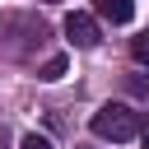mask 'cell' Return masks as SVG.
<instances>
[{
    "label": "cell",
    "instance_id": "obj_3",
    "mask_svg": "<svg viewBox=\"0 0 149 149\" xmlns=\"http://www.w3.org/2000/svg\"><path fill=\"white\" fill-rule=\"evenodd\" d=\"M93 9H98L107 23H130V19H135V5H130V0H93Z\"/></svg>",
    "mask_w": 149,
    "mask_h": 149
},
{
    "label": "cell",
    "instance_id": "obj_5",
    "mask_svg": "<svg viewBox=\"0 0 149 149\" xmlns=\"http://www.w3.org/2000/svg\"><path fill=\"white\" fill-rule=\"evenodd\" d=\"M130 56H135V65H149V33L130 37Z\"/></svg>",
    "mask_w": 149,
    "mask_h": 149
},
{
    "label": "cell",
    "instance_id": "obj_6",
    "mask_svg": "<svg viewBox=\"0 0 149 149\" xmlns=\"http://www.w3.org/2000/svg\"><path fill=\"white\" fill-rule=\"evenodd\" d=\"M19 149H51V140H47V135H23Z\"/></svg>",
    "mask_w": 149,
    "mask_h": 149
},
{
    "label": "cell",
    "instance_id": "obj_1",
    "mask_svg": "<svg viewBox=\"0 0 149 149\" xmlns=\"http://www.w3.org/2000/svg\"><path fill=\"white\" fill-rule=\"evenodd\" d=\"M88 130H93L98 140H112V144H126V140H135V135H140V112H130L126 102H102V107L93 112Z\"/></svg>",
    "mask_w": 149,
    "mask_h": 149
},
{
    "label": "cell",
    "instance_id": "obj_4",
    "mask_svg": "<svg viewBox=\"0 0 149 149\" xmlns=\"http://www.w3.org/2000/svg\"><path fill=\"white\" fill-rule=\"evenodd\" d=\"M61 74H65V56H47L37 70V79H61Z\"/></svg>",
    "mask_w": 149,
    "mask_h": 149
},
{
    "label": "cell",
    "instance_id": "obj_2",
    "mask_svg": "<svg viewBox=\"0 0 149 149\" xmlns=\"http://www.w3.org/2000/svg\"><path fill=\"white\" fill-rule=\"evenodd\" d=\"M65 37L74 47H98V19L84 14V9H70L65 14Z\"/></svg>",
    "mask_w": 149,
    "mask_h": 149
},
{
    "label": "cell",
    "instance_id": "obj_7",
    "mask_svg": "<svg viewBox=\"0 0 149 149\" xmlns=\"http://www.w3.org/2000/svg\"><path fill=\"white\" fill-rule=\"evenodd\" d=\"M140 144H144V149H149V112H144V116H140Z\"/></svg>",
    "mask_w": 149,
    "mask_h": 149
}]
</instances>
